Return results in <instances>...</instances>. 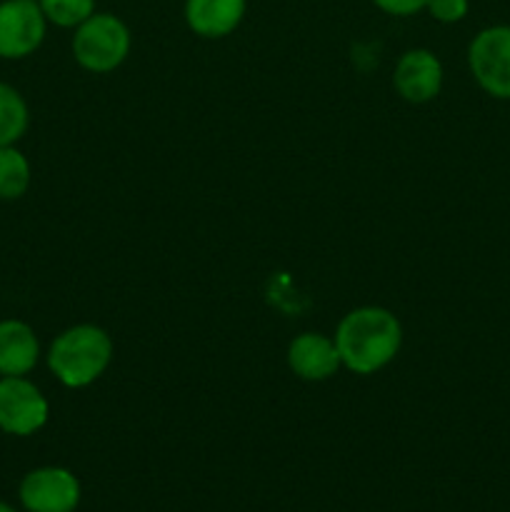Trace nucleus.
I'll list each match as a JSON object with an SVG mask.
<instances>
[{
  "instance_id": "nucleus-16",
  "label": "nucleus",
  "mask_w": 510,
  "mask_h": 512,
  "mask_svg": "<svg viewBox=\"0 0 510 512\" xmlns=\"http://www.w3.org/2000/svg\"><path fill=\"white\" fill-rule=\"evenodd\" d=\"M375 8H380L388 15H398V18H408V15L425 10L428 0H373Z\"/></svg>"
},
{
  "instance_id": "nucleus-2",
  "label": "nucleus",
  "mask_w": 510,
  "mask_h": 512,
  "mask_svg": "<svg viewBox=\"0 0 510 512\" xmlns=\"http://www.w3.org/2000/svg\"><path fill=\"white\" fill-rule=\"evenodd\" d=\"M113 338L93 323L73 325L50 343L48 368L65 388H88L113 360Z\"/></svg>"
},
{
  "instance_id": "nucleus-6",
  "label": "nucleus",
  "mask_w": 510,
  "mask_h": 512,
  "mask_svg": "<svg viewBox=\"0 0 510 512\" xmlns=\"http://www.w3.org/2000/svg\"><path fill=\"white\" fill-rule=\"evenodd\" d=\"M48 20L38 0H3L0 3V58L20 60L43 45Z\"/></svg>"
},
{
  "instance_id": "nucleus-14",
  "label": "nucleus",
  "mask_w": 510,
  "mask_h": 512,
  "mask_svg": "<svg viewBox=\"0 0 510 512\" xmlns=\"http://www.w3.org/2000/svg\"><path fill=\"white\" fill-rule=\"evenodd\" d=\"M45 20L58 28H78L95 13V0H38Z\"/></svg>"
},
{
  "instance_id": "nucleus-1",
  "label": "nucleus",
  "mask_w": 510,
  "mask_h": 512,
  "mask_svg": "<svg viewBox=\"0 0 510 512\" xmlns=\"http://www.w3.org/2000/svg\"><path fill=\"white\" fill-rule=\"evenodd\" d=\"M340 363L355 375H373L395 360L403 345V325L380 305L350 310L335 328Z\"/></svg>"
},
{
  "instance_id": "nucleus-4",
  "label": "nucleus",
  "mask_w": 510,
  "mask_h": 512,
  "mask_svg": "<svg viewBox=\"0 0 510 512\" xmlns=\"http://www.w3.org/2000/svg\"><path fill=\"white\" fill-rule=\"evenodd\" d=\"M475 83L498 100H510V25H490L468 45Z\"/></svg>"
},
{
  "instance_id": "nucleus-15",
  "label": "nucleus",
  "mask_w": 510,
  "mask_h": 512,
  "mask_svg": "<svg viewBox=\"0 0 510 512\" xmlns=\"http://www.w3.org/2000/svg\"><path fill=\"white\" fill-rule=\"evenodd\" d=\"M468 0H428L425 10L433 15L438 23H460L468 15Z\"/></svg>"
},
{
  "instance_id": "nucleus-9",
  "label": "nucleus",
  "mask_w": 510,
  "mask_h": 512,
  "mask_svg": "<svg viewBox=\"0 0 510 512\" xmlns=\"http://www.w3.org/2000/svg\"><path fill=\"white\" fill-rule=\"evenodd\" d=\"M288 368L308 383L330 380L343 363L335 348V340L323 333H300L288 345Z\"/></svg>"
},
{
  "instance_id": "nucleus-17",
  "label": "nucleus",
  "mask_w": 510,
  "mask_h": 512,
  "mask_svg": "<svg viewBox=\"0 0 510 512\" xmlns=\"http://www.w3.org/2000/svg\"><path fill=\"white\" fill-rule=\"evenodd\" d=\"M0 512H15L13 508H10L8 503H3V500H0Z\"/></svg>"
},
{
  "instance_id": "nucleus-11",
  "label": "nucleus",
  "mask_w": 510,
  "mask_h": 512,
  "mask_svg": "<svg viewBox=\"0 0 510 512\" xmlns=\"http://www.w3.org/2000/svg\"><path fill=\"white\" fill-rule=\"evenodd\" d=\"M40 343L35 330L23 320H0V375H28L38 365Z\"/></svg>"
},
{
  "instance_id": "nucleus-8",
  "label": "nucleus",
  "mask_w": 510,
  "mask_h": 512,
  "mask_svg": "<svg viewBox=\"0 0 510 512\" xmlns=\"http://www.w3.org/2000/svg\"><path fill=\"white\" fill-rule=\"evenodd\" d=\"M393 85L403 100L413 105L430 103L443 88V63L425 48H413L400 55L393 73Z\"/></svg>"
},
{
  "instance_id": "nucleus-12",
  "label": "nucleus",
  "mask_w": 510,
  "mask_h": 512,
  "mask_svg": "<svg viewBox=\"0 0 510 512\" xmlns=\"http://www.w3.org/2000/svg\"><path fill=\"white\" fill-rule=\"evenodd\" d=\"M28 105L25 98L8 83H0V148L15 145L28 130Z\"/></svg>"
},
{
  "instance_id": "nucleus-5",
  "label": "nucleus",
  "mask_w": 510,
  "mask_h": 512,
  "mask_svg": "<svg viewBox=\"0 0 510 512\" xmlns=\"http://www.w3.org/2000/svg\"><path fill=\"white\" fill-rule=\"evenodd\" d=\"M50 405L25 375L0 378V430L15 438H28L48 423Z\"/></svg>"
},
{
  "instance_id": "nucleus-7",
  "label": "nucleus",
  "mask_w": 510,
  "mask_h": 512,
  "mask_svg": "<svg viewBox=\"0 0 510 512\" xmlns=\"http://www.w3.org/2000/svg\"><path fill=\"white\" fill-rule=\"evenodd\" d=\"M18 498L28 512H75L80 483L68 468H35L20 480Z\"/></svg>"
},
{
  "instance_id": "nucleus-3",
  "label": "nucleus",
  "mask_w": 510,
  "mask_h": 512,
  "mask_svg": "<svg viewBox=\"0 0 510 512\" xmlns=\"http://www.w3.org/2000/svg\"><path fill=\"white\" fill-rule=\"evenodd\" d=\"M130 30L118 15L95 10L85 23L75 28L73 58L88 73H110L120 68L130 55Z\"/></svg>"
},
{
  "instance_id": "nucleus-13",
  "label": "nucleus",
  "mask_w": 510,
  "mask_h": 512,
  "mask_svg": "<svg viewBox=\"0 0 510 512\" xmlns=\"http://www.w3.org/2000/svg\"><path fill=\"white\" fill-rule=\"evenodd\" d=\"M30 188V163L15 145L0 148V200H18Z\"/></svg>"
},
{
  "instance_id": "nucleus-10",
  "label": "nucleus",
  "mask_w": 510,
  "mask_h": 512,
  "mask_svg": "<svg viewBox=\"0 0 510 512\" xmlns=\"http://www.w3.org/2000/svg\"><path fill=\"white\" fill-rule=\"evenodd\" d=\"M248 0H185V23L195 35L208 40L235 33L245 18Z\"/></svg>"
}]
</instances>
